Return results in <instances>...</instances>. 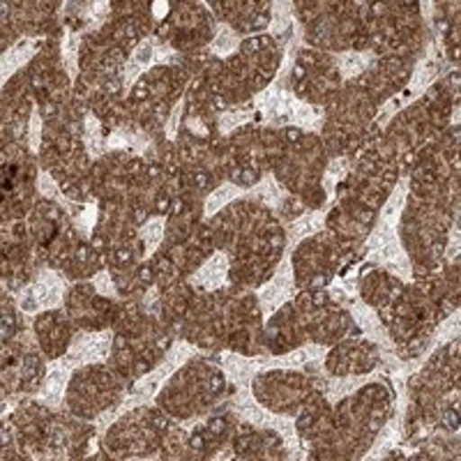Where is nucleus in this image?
Segmentation results:
<instances>
[{
	"instance_id": "1",
	"label": "nucleus",
	"mask_w": 461,
	"mask_h": 461,
	"mask_svg": "<svg viewBox=\"0 0 461 461\" xmlns=\"http://www.w3.org/2000/svg\"><path fill=\"white\" fill-rule=\"evenodd\" d=\"M221 388H224V381L217 369H210L203 362H192L178 376H173L167 390L159 394V406H164L176 418H192V415L203 413L210 402L215 399L208 394H220Z\"/></svg>"
},
{
	"instance_id": "2",
	"label": "nucleus",
	"mask_w": 461,
	"mask_h": 461,
	"mask_svg": "<svg viewBox=\"0 0 461 461\" xmlns=\"http://www.w3.org/2000/svg\"><path fill=\"white\" fill-rule=\"evenodd\" d=\"M367 102H374L365 90L346 88L344 93L332 95V104H328V148L330 152H346L351 150L357 141L365 137V127L372 118V106Z\"/></svg>"
},
{
	"instance_id": "3",
	"label": "nucleus",
	"mask_w": 461,
	"mask_h": 461,
	"mask_svg": "<svg viewBox=\"0 0 461 461\" xmlns=\"http://www.w3.org/2000/svg\"><path fill=\"white\" fill-rule=\"evenodd\" d=\"M168 436H171V431H167L164 418H159V413H155V411L143 409L141 413H131V418L118 422L109 431L106 446L115 450V455L122 456L146 455L148 450H155Z\"/></svg>"
},
{
	"instance_id": "4",
	"label": "nucleus",
	"mask_w": 461,
	"mask_h": 461,
	"mask_svg": "<svg viewBox=\"0 0 461 461\" xmlns=\"http://www.w3.org/2000/svg\"><path fill=\"white\" fill-rule=\"evenodd\" d=\"M121 388L115 376L102 367H88L74 376L69 385V409L79 418H95L118 399Z\"/></svg>"
},
{
	"instance_id": "5",
	"label": "nucleus",
	"mask_w": 461,
	"mask_h": 461,
	"mask_svg": "<svg viewBox=\"0 0 461 461\" xmlns=\"http://www.w3.org/2000/svg\"><path fill=\"white\" fill-rule=\"evenodd\" d=\"M337 252L330 242L323 236L310 238L307 242L298 247L294 263H295V282L300 288L307 291H319L325 284L330 282L335 273Z\"/></svg>"
},
{
	"instance_id": "6",
	"label": "nucleus",
	"mask_w": 461,
	"mask_h": 461,
	"mask_svg": "<svg viewBox=\"0 0 461 461\" xmlns=\"http://www.w3.org/2000/svg\"><path fill=\"white\" fill-rule=\"evenodd\" d=\"M337 84H339V74L328 58L314 51L300 56L295 68V93L303 100L321 104L337 93Z\"/></svg>"
},
{
	"instance_id": "7",
	"label": "nucleus",
	"mask_w": 461,
	"mask_h": 461,
	"mask_svg": "<svg viewBox=\"0 0 461 461\" xmlns=\"http://www.w3.org/2000/svg\"><path fill=\"white\" fill-rule=\"evenodd\" d=\"M35 332L49 357L60 356L68 348L69 337H72V328H69V321L65 319L63 312H49V314L40 316L35 323Z\"/></svg>"
},
{
	"instance_id": "8",
	"label": "nucleus",
	"mask_w": 461,
	"mask_h": 461,
	"mask_svg": "<svg viewBox=\"0 0 461 461\" xmlns=\"http://www.w3.org/2000/svg\"><path fill=\"white\" fill-rule=\"evenodd\" d=\"M249 152H257V148H249ZM229 158H230V162H240V159H245L247 158V155H229ZM247 159H249V158H247ZM257 162H258V159L257 158H252V167H254V171H257ZM258 173V171H257Z\"/></svg>"
}]
</instances>
